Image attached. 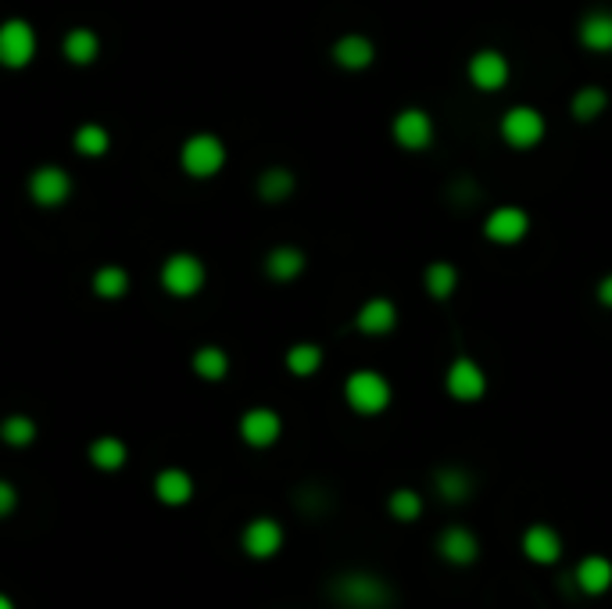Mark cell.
Instances as JSON below:
<instances>
[{
	"mask_svg": "<svg viewBox=\"0 0 612 609\" xmlns=\"http://www.w3.org/2000/svg\"><path fill=\"white\" fill-rule=\"evenodd\" d=\"M0 441L11 448H26L36 441V423L29 416H8L0 423Z\"/></svg>",
	"mask_w": 612,
	"mask_h": 609,
	"instance_id": "d6a6232c",
	"label": "cell"
},
{
	"mask_svg": "<svg viewBox=\"0 0 612 609\" xmlns=\"http://www.w3.org/2000/svg\"><path fill=\"white\" fill-rule=\"evenodd\" d=\"M280 434H283V420L276 409L258 405V409H247L244 416H240V438H244L251 448H272L280 441Z\"/></svg>",
	"mask_w": 612,
	"mask_h": 609,
	"instance_id": "9a60e30c",
	"label": "cell"
},
{
	"mask_svg": "<svg viewBox=\"0 0 612 609\" xmlns=\"http://www.w3.org/2000/svg\"><path fill=\"white\" fill-rule=\"evenodd\" d=\"M330 599L340 609H394L398 592L391 581H383L366 570H344L330 581Z\"/></svg>",
	"mask_w": 612,
	"mask_h": 609,
	"instance_id": "6da1fadb",
	"label": "cell"
},
{
	"mask_svg": "<svg viewBox=\"0 0 612 609\" xmlns=\"http://www.w3.org/2000/svg\"><path fill=\"white\" fill-rule=\"evenodd\" d=\"M519 549L537 567H555L562 559V534L552 524H530L519 538Z\"/></svg>",
	"mask_w": 612,
	"mask_h": 609,
	"instance_id": "4fadbf2b",
	"label": "cell"
},
{
	"mask_svg": "<svg viewBox=\"0 0 612 609\" xmlns=\"http://www.w3.org/2000/svg\"><path fill=\"white\" fill-rule=\"evenodd\" d=\"M530 233V215L519 205L494 208L484 219V237L491 244H519Z\"/></svg>",
	"mask_w": 612,
	"mask_h": 609,
	"instance_id": "7c38bea8",
	"label": "cell"
},
{
	"mask_svg": "<svg viewBox=\"0 0 612 609\" xmlns=\"http://www.w3.org/2000/svg\"><path fill=\"white\" fill-rule=\"evenodd\" d=\"M398 326V305L391 298H369L362 309L355 312V330L366 337H383Z\"/></svg>",
	"mask_w": 612,
	"mask_h": 609,
	"instance_id": "e0dca14e",
	"label": "cell"
},
{
	"mask_svg": "<svg viewBox=\"0 0 612 609\" xmlns=\"http://www.w3.org/2000/svg\"><path fill=\"white\" fill-rule=\"evenodd\" d=\"M258 194L262 201H283L294 194V172L290 169H265L258 176Z\"/></svg>",
	"mask_w": 612,
	"mask_h": 609,
	"instance_id": "f546056e",
	"label": "cell"
},
{
	"mask_svg": "<svg viewBox=\"0 0 612 609\" xmlns=\"http://www.w3.org/2000/svg\"><path fill=\"white\" fill-rule=\"evenodd\" d=\"M162 287L172 298H194L204 287V262L197 255H187V251L169 255L162 266Z\"/></svg>",
	"mask_w": 612,
	"mask_h": 609,
	"instance_id": "8992f818",
	"label": "cell"
},
{
	"mask_svg": "<svg viewBox=\"0 0 612 609\" xmlns=\"http://www.w3.org/2000/svg\"><path fill=\"white\" fill-rule=\"evenodd\" d=\"M190 366H194V373L201 380L215 384V380H222L226 373H230V355L222 352V348H215V344H204V348H197L194 352Z\"/></svg>",
	"mask_w": 612,
	"mask_h": 609,
	"instance_id": "cb8c5ba5",
	"label": "cell"
},
{
	"mask_svg": "<svg viewBox=\"0 0 612 609\" xmlns=\"http://www.w3.org/2000/svg\"><path fill=\"white\" fill-rule=\"evenodd\" d=\"M36 58V29L26 18L0 22V65L4 69H26Z\"/></svg>",
	"mask_w": 612,
	"mask_h": 609,
	"instance_id": "277c9868",
	"label": "cell"
},
{
	"mask_svg": "<svg viewBox=\"0 0 612 609\" xmlns=\"http://www.w3.org/2000/svg\"><path fill=\"white\" fill-rule=\"evenodd\" d=\"M240 545L251 559H272L283 549V527L272 516H255L240 534Z\"/></svg>",
	"mask_w": 612,
	"mask_h": 609,
	"instance_id": "5bb4252c",
	"label": "cell"
},
{
	"mask_svg": "<svg viewBox=\"0 0 612 609\" xmlns=\"http://www.w3.org/2000/svg\"><path fill=\"white\" fill-rule=\"evenodd\" d=\"M187 176H197V180H208L215 172L226 165V144H222L215 133H197L183 144V155H179Z\"/></svg>",
	"mask_w": 612,
	"mask_h": 609,
	"instance_id": "3957f363",
	"label": "cell"
},
{
	"mask_svg": "<svg viewBox=\"0 0 612 609\" xmlns=\"http://www.w3.org/2000/svg\"><path fill=\"white\" fill-rule=\"evenodd\" d=\"M426 509L423 495L412 488H394L391 495H387V513L398 520V524H412V520H419Z\"/></svg>",
	"mask_w": 612,
	"mask_h": 609,
	"instance_id": "4316f807",
	"label": "cell"
},
{
	"mask_svg": "<svg viewBox=\"0 0 612 609\" xmlns=\"http://www.w3.org/2000/svg\"><path fill=\"white\" fill-rule=\"evenodd\" d=\"M15 506H18V491H15V484L0 481V516H11V513H15Z\"/></svg>",
	"mask_w": 612,
	"mask_h": 609,
	"instance_id": "836d02e7",
	"label": "cell"
},
{
	"mask_svg": "<svg viewBox=\"0 0 612 609\" xmlns=\"http://www.w3.org/2000/svg\"><path fill=\"white\" fill-rule=\"evenodd\" d=\"M469 72V83L476 90H484V94H494V90H502L509 83L512 69H509V58L502 51H494V47H484V51H476L466 65Z\"/></svg>",
	"mask_w": 612,
	"mask_h": 609,
	"instance_id": "9c48e42d",
	"label": "cell"
},
{
	"mask_svg": "<svg viewBox=\"0 0 612 609\" xmlns=\"http://www.w3.org/2000/svg\"><path fill=\"white\" fill-rule=\"evenodd\" d=\"M154 495L162 506H187L190 498H194V477L187 470H162L154 477Z\"/></svg>",
	"mask_w": 612,
	"mask_h": 609,
	"instance_id": "ffe728a7",
	"label": "cell"
},
{
	"mask_svg": "<svg viewBox=\"0 0 612 609\" xmlns=\"http://www.w3.org/2000/svg\"><path fill=\"white\" fill-rule=\"evenodd\" d=\"M391 398H394L391 380L376 373V369H355L344 380V402L358 416H380V412L391 409Z\"/></svg>",
	"mask_w": 612,
	"mask_h": 609,
	"instance_id": "7a4b0ae2",
	"label": "cell"
},
{
	"mask_svg": "<svg viewBox=\"0 0 612 609\" xmlns=\"http://www.w3.org/2000/svg\"><path fill=\"white\" fill-rule=\"evenodd\" d=\"M319 366H323V348L319 344L301 341L287 348V369L294 377H312V373H319Z\"/></svg>",
	"mask_w": 612,
	"mask_h": 609,
	"instance_id": "83f0119b",
	"label": "cell"
},
{
	"mask_svg": "<svg viewBox=\"0 0 612 609\" xmlns=\"http://www.w3.org/2000/svg\"><path fill=\"white\" fill-rule=\"evenodd\" d=\"M29 194L40 208H58L68 201L72 194V180H68V172L58 169V165H43L29 176Z\"/></svg>",
	"mask_w": 612,
	"mask_h": 609,
	"instance_id": "2e32d148",
	"label": "cell"
},
{
	"mask_svg": "<svg viewBox=\"0 0 612 609\" xmlns=\"http://www.w3.org/2000/svg\"><path fill=\"white\" fill-rule=\"evenodd\" d=\"M444 387H448V395L455 402H480L487 395V373L484 366L469 355H459V359L451 362L448 373H444Z\"/></svg>",
	"mask_w": 612,
	"mask_h": 609,
	"instance_id": "52a82bcc",
	"label": "cell"
},
{
	"mask_svg": "<svg viewBox=\"0 0 612 609\" xmlns=\"http://www.w3.org/2000/svg\"><path fill=\"white\" fill-rule=\"evenodd\" d=\"M265 273H269L272 280L287 284V280H294V276L305 273V251L290 248V244H283V248H272L269 255H265Z\"/></svg>",
	"mask_w": 612,
	"mask_h": 609,
	"instance_id": "7402d4cb",
	"label": "cell"
},
{
	"mask_svg": "<svg viewBox=\"0 0 612 609\" xmlns=\"http://www.w3.org/2000/svg\"><path fill=\"white\" fill-rule=\"evenodd\" d=\"M544 115L530 104H516L502 115V140L516 151H530L544 140Z\"/></svg>",
	"mask_w": 612,
	"mask_h": 609,
	"instance_id": "5b68a950",
	"label": "cell"
},
{
	"mask_svg": "<svg viewBox=\"0 0 612 609\" xmlns=\"http://www.w3.org/2000/svg\"><path fill=\"white\" fill-rule=\"evenodd\" d=\"M580 43L587 51H612V11H591L580 18Z\"/></svg>",
	"mask_w": 612,
	"mask_h": 609,
	"instance_id": "44dd1931",
	"label": "cell"
},
{
	"mask_svg": "<svg viewBox=\"0 0 612 609\" xmlns=\"http://www.w3.org/2000/svg\"><path fill=\"white\" fill-rule=\"evenodd\" d=\"M437 556L455 570L473 567L480 559V538H476L473 527L466 524H448L441 534H437Z\"/></svg>",
	"mask_w": 612,
	"mask_h": 609,
	"instance_id": "ba28073f",
	"label": "cell"
},
{
	"mask_svg": "<svg viewBox=\"0 0 612 609\" xmlns=\"http://www.w3.org/2000/svg\"><path fill=\"white\" fill-rule=\"evenodd\" d=\"M598 301H602L605 309H612V273L598 280Z\"/></svg>",
	"mask_w": 612,
	"mask_h": 609,
	"instance_id": "e575fe53",
	"label": "cell"
},
{
	"mask_svg": "<svg viewBox=\"0 0 612 609\" xmlns=\"http://www.w3.org/2000/svg\"><path fill=\"white\" fill-rule=\"evenodd\" d=\"M126 445H122L119 438H97L94 445H90V463L97 466V470L104 473H115L126 466Z\"/></svg>",
	"mask_w": 612,
	"mask_h": 609,
	"instance_id": "f1b7e54d",
	"label": "cell"
},
{
	"mask_svg": "<svg viewBox=\"0 0 612 609\" xmlns=\"http://www.w3.org/2000/svg\"><path fill=\"white\" fill-rule=\"evenodd\" d=\"M434 488L448 506H462V502L473 498L476 481L473 473L462 470V466H441V470H434Z\"/></svg>",
	"mask_w": 612,
	"mask_h": 609,
	"instance_id": "d6986e66",
	"label": "cell"
},
{
	"mask_svg": "<svg viewBox=\"0 0 612 609\" xmlns=\"http://www.w3.org/2000/svg\"><path fill=\"white\" fill-rule=\"evenodd\" d=\"M609 108V94H605L602 86H580L577 94H573V104H570V112L577 122H595L598 115Z\"/></svg>",
	"mask_w": 612,
	"mask_h": 609,
	"instance_id": "d4e9b609",
	"label": "cell"
},
{
	"mask_svg": "<svg viewBox=\"0 0 612 609\" xmlns=\"http://www.w3.org/2000/svg\"><path fill=\"white\" fill-rule=\"evenodd\" d=\"M94 291L97 298H122L129 291V273L122 266H104L94 273Z\"/></svg>",
	"mask_w": 612,
	"mask_h": 609,
	"instance_id": "4dcf8cb0",
	"label": "cell"
},
{
	"mask_svg": "<svg viewBox=\"0 0 612 609\" xmlns=\"http://www.w3.org/2000/svg\"><path fill=\"white\" fill-rule=\"evenodd\" d=\"M391 133L398 140V147H405V151H426V147L434 144V119L423 108H401L394 115Z\"/></svg>",
	"mask_w": 612,
	"mask_h": 609,
	"instance_id": "30bf717a",
	"label": "cell"
},
{
	"mask_svg": "<svg viewBox=\"0 0 612 609\" xmlns=\"http://www.w3.org/2000/svg\"><path fill=\"white\" fill-rule=\"evenodd\" d=\"M423 284H426V294H430V298L444 301L459 291V269L451 266V262H444V258L441 262H430L423 273Z\"/></svg>",
	"mask_w": 612,
	"mask_h": 609,
	"instance_id": "603a6c76",
	"label": "cell"
},
{
	"mask_svg": "<svg viewBox=\"0 0 612 609\" xmlns=\"http://www.w3.org/2000/svg\"><path fill=\"white\" fill-rule=\"evenodd\" d=\"M97 54H101V40L94 29H72L65 36V58L72 65H90V61H97Z\"/></svg>",
	"mask_w": 612,
	"mask_h": 609,
	"instance_id": "484cf974",
	"label": "cell"
},
{
	"mask_svg": "<svg viewBox=\"0 0 612 609\" xmlns=\"http://www.w3.org/2000/svg\"><path fill=\"white\" fill-rule=\"evenodd\" d=\"M570 581H573V592L598 599V595H605L612 588V559L598 556V552L580 556L577 563H573V570H570Z\"/></svg>",
	"mask_w": 612,
	"mask_h": 609,
	"instance_id": "8fae6325",
	"label": "cell"
},
{
	"mask_svg": "<svg viewBox=\"0 0 612 609\" xmlns=\"http://www.w3.org/2000/svg\"><path fill=\"white\" fill-rule=\"evenodd\" d=\"M333 61L344 72H366L376 61V43L362 33H348L333 43Z\"/></svg>",
	"mask_w": 612,
	"mask_h": 609,
	"instance_id": "ac0fdd59",
	"label": "cell"
},
{
	"mask_svg": "<svg viewBox=\"0 0 612 609\" xmlns=\"http://www.w3.org/2000/svg\"><path fill=\"white\" fill-rule=\"evenodd\" d=\"M0 609H15V602H11L8 595H0Z\"/></svg>",
	"mask_w": 612,
	"mask_h": 609,
	"instance_id": "d590c367",
	"label": "cell"
},
{
	"mask_svg": "<svg viewBox=\"0 0 612 609\" xmlns=\"http://www.w3.org/2000/svg\"><path fill=\"white\" fill-rule=\"evenodd\" d=\"M111 147V137H108V129L97 126V122H90V126H79L76 129V151L86 158H101L104 151Z\"/></svg>",
	"mask_w": 612,
	"mask_h": 609,
	"instance_id": "1f68e13d",
	"label": "cell"
}]
</instances>
